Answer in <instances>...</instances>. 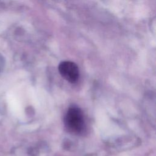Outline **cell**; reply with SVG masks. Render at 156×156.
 <instances>
[{
  "mask_svg": "<svg viewBox=\"0 0 156 156\" xmlns=\"http://www.w3.org/2000/svg\"><path fill=\"white\" fill-rule=\"evenodd\" d=\"M64 122L66 129L73 134H81L85 129L83 112L77 106L73 105L68 109L65 116Z\"/></svg>",
  "mask_w": 156,
  "mask_h": 156,
  "instance_id": "6da1fadb",
  "label": "cell"
},
{
  "mask_svg": "<svg viewBox=\"0 0 156 156\" xmlns=\"http://www.w3.org/2000/svg\"><path fill=\"white\" fill-rule=\"evenodd\" d=\"M62 77L70 83H75L79 77V70L77 65L71 61H63L58 66Z\"/></svg>",
  "mask_w": 156,
  "mask_h": 156,
  "instance_id": "7a4b0ae2",
  "label": "cell"
}]
</instances>
